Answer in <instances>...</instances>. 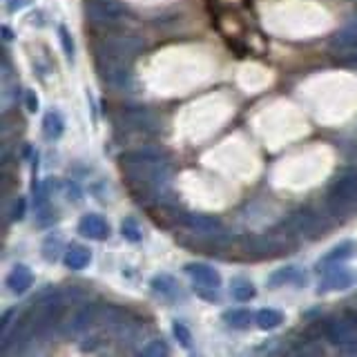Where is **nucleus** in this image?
Listing matches in <instances>:
<instances>
[{"label": "nucleus", "mask_w": 357, "mask_h": 357, "mask_svg": "<svg viewBox=\"0 0 357 357\" xmlns=\"http://www.w3.org/2000/svg\"><path fill=\"white\" fill-rule=\"evenodd\" d=\"M78 232L83 237L103 241V239L110 237V226H107V221L101 217V214H85L78 223Z\"/></svg>", "instance_id": "4468645a"}, {"label": "nucleus", "mask_w": 357, "mask_h": 357, "mask_svg": "<svg viewBox=\"0 0 357 357\" xmlns=\"http://www.w3.org/2000/svg\"><path fill=\"white\" fill-rule=\"evenodd\" d=\"M27 107H30V112L38 110V98H36L34 92H27Z\"/></svg>", "instance_id": "7c9ffc66"}, {"label": "nucleus", "mask_w": 357, "mask_h": 357, "mask_svg": "<svg viewBox=\"0 0 357 357\" xmlns=\"http://www.w3.org/2000/svg\"><path fill=\"white\" fill-rule=\"evenodd\" d=\"M121 121L128 130H139L148 134H159L163 130L161 116L150 107H128V110L121 112Z\"/></svg>", "instance_id": "6e6552de"}, {"label": "nucleus", "mask_w": 357, "mask_h": 357, "mask_svg": "<svg viewBox=\"0 0 357 357\" xmlns=\"http://www.w3.org/2000/svg\"><path fill=\"white\" fill-rule=\"evenodd\" d=\"M306 284V275L299 266H286V268H279V270H275L270 277H268V286H303Z\"/></svg>", "instance_id": "2eb2a0df"}, {"label": "nucleus", "mask_w": 357, "mask_h": 357, "mask_svg": "<svg viewBox=\"0 0 357 357\" xmlns=\"http://www.w3.org/2000/svg\"><path fill=\"white\" fill-rule=\"evenodd\" d=\"M353 284H357V275L353 270H348L344 266H330L328 270L324 273L319 281V292H330V290H344L351 288Z\"/></svg>", "instance_id": "9d476101"}, {"label": "nucleus", "mask_w": 357, "mask_h": 357, "mask_svg": "<svg viewBox=\"0 0 357 357\" xmlns=\"http://www.w3.org/2000/svg\"><path fill=\"white\" fill-rule=\"evenodd\" d=\"M232 297H235L237 301H250L255 297V286H253V281H248V279H235L232 281Z\"/></svg>", "instance_id": "5701e85b"}, {"label": "nucleus", "mask_w": 357, "mask_h": 357, "mask_svg": "<svg viewBox=\"0 0 357 357\" xmlns=\"http://www.w3.org/2000/svg\"><path fill=\"white\" fill-rule=\"evenodd\" d=\"M58 36H60V45H62V49H65V54L71 58L74 56V41H71V34L67 32V27H58Z\"/></svg>", "instance_id": "cd10ccee"}, {"label": "nucleus", "mask_w": 357, "mask_h": 357, "mask_svg": "<svg viewBox=\"0 0 357 357\" xmlns=\"http://www.w3.org/2000/svg\"><path fill=\"white\" fill-rule=\"evenodd\" d=\"M326 205L335 214L337 221L351 217L357 212V165L342 168L339 172L330 178Z\"/></svg>", "instance_id": "f03ea898"}, {"label": "nucleus", "mask_w": 357, "mask_h": 357, "mask_svg": "<svg viewBox=\"0 0 357 357\" xmlns=\"http://www.w3.org/2000/svg\"><path fill=\"white\" fill-rule=\"evenodd\" d=\"M3 34H5V41H12V32H9L7 27H3Z\"/></svg>", "instance_id": "2f4dec72"}, {"label": "nucleus", "mask_w": 357, "mask_h": 357, "mask_svg": "<svg viewBox=\"0 0 357 357\" xmlns=\"http://www.w3.org/2000/svg\"><path fill=\"white\" fill-rule=\"evenodd\" d=\"M146 47V41L141 38L139 34H130V32H107L101 41L96 45V54H105V56L119 58L130 62L139 56Z\"/></svg>", "instance_id": "20e7f679"}, {"label": "nucleus", "mask_w": 357, "mask_h": 357, "mask_svg": "<svg viewBox=\"0 0 357 357\" xmlns=\"http://www.w3.org/2000/svg\"><path fill=\"white\" fill-rule=\"evenodd\" d=\"M128 9L121 0H85V16L92 25L98 27H116Z\"/></svg>", "instance_id": "423d86ee"}, {"label": "nucleus", "mask_w": 357, "mask_h": 357, "mask_svg": "<svg viewBox=\"0 0 357 357\" xmlns=\"http://www.w3.org/2000/svg\"><path fill=\"white\" fill-rule=\"evenodd\" d=\"M123 172L139 201L154 199L161 205H170V165L157 150H134L123 154Z\"/></svg>", "instance_id": "f257e3e1"}, {"label": "nucleus", "mask_w": 357, "mask_h": 357, "mask_svg": "<svg viewBox=\"0 0 357 357\" xmlns=\"http://www.w3.org/2000/svg\"><path fill=\"white\" fill-rule=\"evenodd\" d=\"M43 128H45V137L49 141L58 139L62 134V128H65V123H62V116L58 112H47L43 119Z\"/></svg>", "instance_id": "aec40b11"}, {"label": "nucleus", "mask_w": 357, "mask_h": 357, "mask_svg": "<svg viewBox=\"0 0 357 357\" xmlns=\"http://www.w3.org/2000/svg\"><path fill=\"white\" fill-rule=\"evenodd\" d=\"M174 335H176V339H178V342H181L185 348L192 346V333L187 330L185 324H181V321H174Z\"/></svg>", "instance_id": "bb28decb"}, {"label": "nucleus", "mask_w": 357, "mask_h": 357, "mask_svg": "<svg viewBox=\"0 0 357 357\" xmlns=\"http://www.w3.org/2000/svg\"><path fill=\"white\" fill-rule=\"evenodd\" d=\"M185 273L192 277L194 284L199 286V288H212L217 290L221 286V275L214 270L212 266L208 264H187L185 266Z\"/></svg>", "instance_id": "ddd939ff"}, {"label": "nucleus", "mask_w": 357, "mask_h": 357, "mask_svg": "<svg viewBox=\"0 0 357 357\" xmlns=\"http://www.w3.org/2000/svg\"><path fill=\"white\" fill-rule=\"evenodd\" d=\"M335 221H337L335 214L330 212V208L324 201L321 203V208H312V205H308V208H301L297 212H292L290 217L284 221L281 230L288 232L290 237L312 239V237L321 235L324 230H328Z\"/></svg>", "instance_id": "7ed1b4c3"}, {"label": "nucleus", "mask_w": 357, "mask_h": 357, "mask_svg": "<svg viewBox=\"0 0 357 357\" xmlns=\"http://www.w3.org/2000/svg\"><path fill=\"white\" fill-rule=\"evenodd\" d=\"M25 210H27V201L23 199V196H18V201L14 205V212H12V219L14 221H21L25 217Z\"/></svg>", "instance_id": "c85d7f7f"}, {"label": "nucleus", "mask_w": 357, "mask_h": 357, "mask_svg": "<svg viewBox=\"0 0 357 357\" xmlns=\"http://www.w3.org/2000/svg\"><path fill=\"white\" fill-rule=\"evenodd\" d=\"M32 0H9V12H18V9H23L30 5Z\"/></svg>", "instance_id": "c756f323"}, {"label": "nucleus", "mask_w": 357, "mask_h": 357, "mask_svg": "<svg viewBox=\"0 0 357 357\" xmlns=\"http://www.w3.org/2000/svg\"><path fill=\"white\" fill-rule=\"evenodd\" d=\"M150 286L157 295L168 297V299H176L178 295H181V286H178L174 277H170V275H157L154 279L150 281Z\"/></svg>", "instance_id": "f3484780"}, {"label": "nucleus", "mask_w": 357, "mask_h": 357, "mask_svg": "<svg viewBox=\"0 0 357 357\" xmlns=\"http://www.w3.org/2000/svg\"><path fill=\"white\" fill-rule=\"evenodd\" d=\"M121 232H123V237L128 241H141V228H139V223L134 221L132 217L123 221Z\"/></svg>", "instance_id": "a878e982"}, {"label": "nucleus", "mask_w": 357, "mask_h": 357, "mask_svg": "<svg viewBox=\"0 0 357 357\" xmlns=\"http://www.w3.org/2000/svg\"><path fill=\"white\" fill-rule=\"evenodd\" d=\"M324 335L335 346H357V321L353 315L344 317H330L324 324Z\"/></svg>", "instance_id": "1a4fd4ad"}, {"label": "nucleus", "mask_w": 357, "mask_h": 357, "mask_svg": "<svg viewBox=\"0 0 357 357\" xmlns=\"http://www.w3.org/2000/svg\"><path fill=\"white\" fill-rule=\"evenodd\" d=\"M32 281H34V277H32V270L27 266H14L12 268V273L7 275V279H5V286L12 292L16 295H23L32 288Z\"/></svg>", "instance_id": "dca6fc26"}, {"label": "nucleus", "mask_w": 357, "mask_h": 357, "mask_svg": "<svg viewBox=\"0 0 357 357\" xmlns=\"http://www.w3.org/2000/svg\"><path fill=\"white\" fill-rule=\"evenodd\" d=\"M353 250H355L353 241H342V244L335 246L328 255H324V257L319 259L317 268H328V266H335L339 262H344V259H348V257L353 255Z\"/></svg>", "instance_id": "a211bd4d"}, {"label": "nucleus", "mask_w": 357, "mask_h": 357, "mask_svg": "<svg viewBox=\"0 0 357 357\" xmlns=\"http://www.w3.org/2000/svg\"><path fill=\"white\" fill-rule=\"evenodd\" d=\"M257 324L259 328H264V330H270V328H277L284 321V315L279 310H275V308H264V310H259L257 312Z\"/></svg>", "instance_id": "4be33fe9"}, {"label": "nucleus", "mask_w": 357, "mask_h": 357, "mask_svg": "<svg viewBox=\"0 0 357 357\" xmlns=\"http://www.w3.org/2000/svg\"><path fill=\"white\" fill-rule=\"evenodd\" d=\"M96 67L101 78L110 87L119 89V92H132L134 89V76L125 60L105 56V54H96Z\"/></svg>", "instance_id": "39448f33"}, {"label": "nucleus", "mask_w": 357, "mask_h": 357, "mask_svg": "<svg viewBox=\"0 0 357 357\" xmlns=\"http://www.w3.org/2000/svg\"><path fill=\"white\" fill-rule=\"evenodd\" d=\"M223 319H226V324H230L232 328H248L253 324V312L246 308H235V310L223 312Z\"/></svg>", "instance_id": "412c9836"}, {"label": "nucleus", "mask_w": 357, "mask_h": 357, "mask_svg": "<svg viewBox=\"0 0 357 357\" xmlns=\"http://www.w3.org/2000/svg\"><path fill=\"white\" fill-rule=\"evenodd\" d=\"M181 221L187 228L199 232L201 237H210L217 244H226L230 239L228 230L223 228V223L217 217H210V214H199V212H187L181 217Z\"/></svg>", "instance_id": "0eeeda50"}, {"label": "nucleus", "mask_w": 357, "mask_h": 357, "mask_svg": "<svg viewBox=\"0 0 357 357\" xmlns=\"http://www.w3.org/2000/svg\"><path fill=\"white\" fill-rule=\"evenodd\" d=\"M96 319H98V306H94V303H80V306L71 312V317L67 321L69 335H83V333H87Z\"/></svg>", "instance_id": "f8f14e48"}, {"label": "nucleus", "mask_w": 357, "mask_h": 357, "mask_svg": "<svg viewBox=\"0 0 357 357\" xmlns=\"http://www.w3.org/2000/svg\"><path fill=\"white\" fill-rule=\"evenodd\" d=\"M62 250V241L58 237H47L43 244V257L47 259V262H54V259H58V253Z\"/></svg>", "instance_id": "393cba45"}, {"label": "nucleus", "mask_w": 357, "mask_h": 357, "mask_svg": "<svg viewBox=\"0 0 357 357\" xmlns=\"http://www.w3.org/2000/svg\"><path fill=\"white\" fill-rule=\"evenodd\" d=\"M330 49L335 54H342V56H351L357 51V14L333 36Z\"/></svg>", "instance_id": "9b49d317"}, {"label": "nucleus", "mask_w": 357, "mask_h": 357, "mask_svg": "<svg viewBox=\"0 0 357 357\" xmlns=\"http://www.w3.org/2000/svg\"><path fill=\"white\" fill-rule=\"evenodd\" d=\"M141 355H168L170 353V346L163 342V339H150L141 348H139Z\"/></svg>", "instance_id": "b1692460"}, {"label": "nucleus", "mask_w": 357, "mask_h": 357, "mask_svg": "<svg viewBox=\"0 0 357 357\" xmlns=\"http://www.w3.org/2000/svg\"><path fill=\"white\" fill-rule=\"evenodd\" d=\"M89 262H92V255L83 246H74L65 253V266L69 270H83V268L89 266Z\"/></svg>", "instance_id": "6ab92c4d"}]
</instances>
